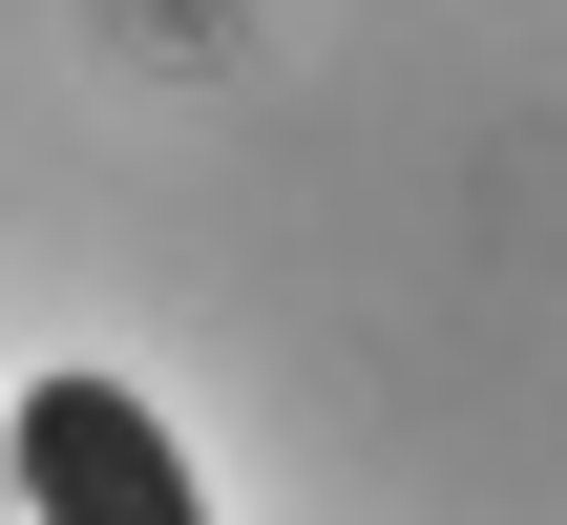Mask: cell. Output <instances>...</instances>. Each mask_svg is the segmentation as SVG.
I'll return each instance as SVG.
<instances>
[{"label": "cell", "instance_id": "6da1fadb", "mask_svg": "<svg viewBox=\"0 0 567 525\" xmlns=\"http://www.w3.org/2000/svg\"><path fill=\"white\" fill-rule=\"evenodd\" d=\"M0 525H210V484H189V442L147 421V379L42 358V379L0 400Z\"/></svg>", "mask_w": 567, "mask_h": 525}]
</instances>
